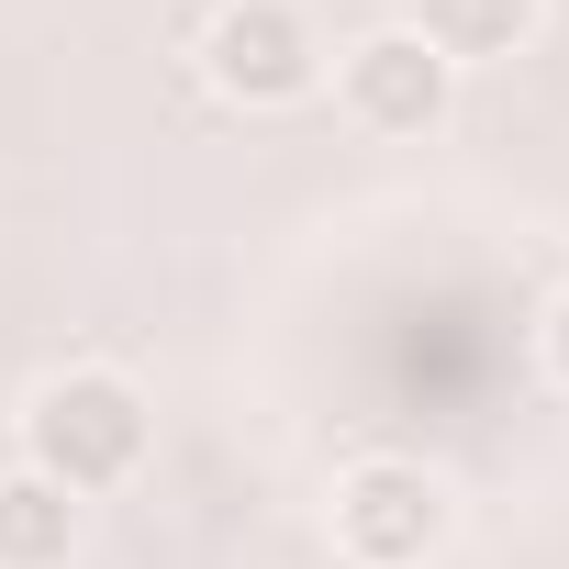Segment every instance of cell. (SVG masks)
I'll return each mask as SVG.
<instances>
[{
  "mask_svg": "<svg viewBox=\"0 0 569 569\" xmlns=\"http://www.w3.org/2000/svg\"><path fill=\"white\" fill-rule=\"evenodd\" d=\"M146 447H157V413H146V391H134L123 369H101V358L46 369L34 402H23V469H46V480L79 491V502L123 491V480L146 469Z\"/></svg>",
  "mask_w": 569,
  "mask_h": 569,
  "instance_id": "1",
  "label": "cell"
},
{
  "mask_svg": "<svg viewBox=\"0 0 569 569\" xmlns=\"http://www.w3.org/2000/svg\"><path fill=\"white\" fill-rule=\"evenodd\" d=\"M190 68H201V90L234 101V112H302V101H325L336 46L313 34L302 0H212Z\"/></svg>",
  "mask_w": 569,
  "mask_h": 569,
  "instance_id": "2",
  "label": "cell"
},
{
  "mask_svg": "<svg viewBox=\"0 0 569 569\" xmlns=\"http://www.w3.org/2000/svg\"><path fill=\"white\" fill-rule=\"evenodd\" d=\"M325 536L347 569H436L458 536V491L425 458H347L325 491Z\"/></svg>",
  "mask_w": 569,
  "mask_h": 569,
  "instance_id": "3",
  "label": "cell"
},
{
  "mask_svg": "<svg viewBox=\"0 0 569 569\" xmlns=\"http://www.w3.org/2000/svg\"><path fill=\"white\" fill-rule=\"evenodd\" d=\"M325 79H336V112H347L358 134H391V146H402V134H436V123L458 112V68H447L413 23H369L358 46H336Z\"/></svg>",
  "mask_w": 569,
  "mask_h": 569,
  "instance_id": "4",
  "label": "cell"
},
{
  "mask_svg": "<svg viewBox=\"0 0 569 569\" xmlns=\"http://www.w3.org/2000/svg\"><path fill=\"white\" fill-rule=\"evenodd\" d=\"M79 525H90V502L79 491H57L46 469H0V569H68L79 558Z\"/></svg>",
  "mask_w": 569,
  "mask_h": 569,
  "instance_id": "5",
  "label": "cell"
},
{
  "mask_svg": "<svg viewBox=\"0 0 569 569\" xmlns=\"http://www.w3.org/2000/svg\"><path fill=\"white\" fill-rule=\"evenodd\" d=\"M458 79L469 68H491V57H525L536 46V23H547V0H413V12H402Z\"/></svg>",
  "mask_w": 569,
  "mask_h": 569,
  "instance_id": "6",
  "label": "cell"
},
{
  "mask_svg": "<svg viewBox=\"0 0 569 569\" xmlns=\"http://www.w3.org/2000/svg\"><path fill=\"white\" fill-rule=\"evenodd\" d=\"M536 358H547V380H558V391H569V291H558V302H547V325H536Z\"/></svg>",
  "mask_w": 569,
  "mask_h": 569,
  "instance_id": "7",
  "label": "cell"
}]
</instances>
